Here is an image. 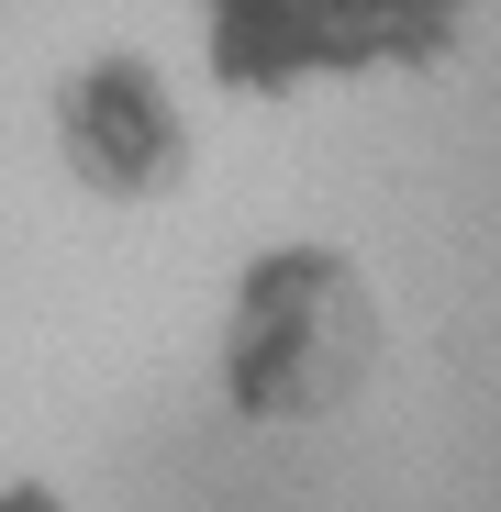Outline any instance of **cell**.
Segmentation results:
<instances>
[{
  "label": "cell",
  "mask_w": 501,
  "mask_h": 512,
  "mask_svg": "<svg viewBox=\"0 0 501 512\" xmlns=\"http://www.w3.org/2000/svg\"><path fill=\"white\" fill-rule=\"evenodd\" d=\"M368 357H379V301L357 290L346 256H323V245L268 256V268L234 290V312H223V390H234L245 423H323V412H346Z\"/></svg>",
  "instance_id": "1"
},
{
  "label": "cell",
  "mask_w": 501,
  "mask_h": 512,
  "mask_svg": "<svg viewBox=\"0 0 501 512\" xmlns=\"http://www.w3.org/2000/svg\"><path fill=\"white\" fill-rule=\"evenodd\" d=\"M457 0H223V67L301 78V67H390L435 56Z\"/></svg>",
  "instance_id": "2"
},
{
  "label": "cell",
  "mask_w": 501,
  "mask_h": 512,
  "mask_svg": "<svg viewBox=\"0 0 501 512\" xmlns=\"http://www.w3.org/2000/svg\"><path fill=\"white\" fill-rule=\"evenodd\" d=\"M67 156L90 167L101 190H156L167 167H190V134L156 101V78L112 67V78H90V90L67 101Z\"/></svg>",
  "instance_id": "3"
},
{
  "label": "cell",
  "mask_w": 501,
  "mask_h": 512,
  "mask_svg": "<svg viewBox=\"0 0 501 512\" xmlns=\"http://www.w3.org/2000/svg\"><path fill=\"white\" fill-rule=\"evenodd\" d=\"M0 512H56V501L45 490H0Z\"/></svg>",
  "instance_id": "4"
}]
</instances>
